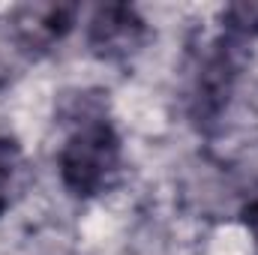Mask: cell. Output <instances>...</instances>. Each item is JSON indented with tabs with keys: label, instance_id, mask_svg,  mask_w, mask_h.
<instances>
[{
	"label": "cell",
	"instance_id": "1",
	"mask_svg": "<svg viewBox=\"0 0 258 255\" xmlns=\"http://www.w3.org/2000/svg\"><path fill=\"white\" fill-rule=\"evenodd\" d=\"M258 54V3H228L198 36L183 66V117L198 138H216Z\"/></svg>",
	"mask_w": 258,
	"mask_h": 255
},
{
	"label": "cell",
	"instance_id": "2",
	"mask_svg": "<svg viewBox=\"0 0 258 255\" xmlns=\"http://www.w3.org/2000/svg\"><path fill=\"white\" fill-rule=\"evenodd\" d=\"M105 96L96 87L75 90L63 93L57 108L63 141L54 165L63 192L75 201H96L114 192L126 174V141Z\"/></svg>",
	"mask_w": 258,
	"mask_h": 255
},
{
	"label": "cell",
	"instance_id": "3",
	"mask_svg": "<svg viewBox=\"0 0 258 255\" xmlns=\"http://www.w3.org/2000/svg\"><path fill=\"white\" fill-rule=\"evenodd\" d=\"M153 36V24L135 3H96L84 18V48L105 66L135 63Z\"/></svg>",
	"mask_w": 258,
	"mask_h": 255
},
{
	"label": "cell",
	"instance_id": "4",
	"mask_svg": "<svg viewBox=\"0 0 258 255\" xmlns=\"http://www.w3.org/2000/svg\"><path fill=\"white\" fill-rule=\"evenodd\" d=\"M81 15L84 9L78 3L57 0L12 6L3 21V42L12 48V54H21L24 60H42L72 36Z\"/></svg>",
	"mask_w": 258,
	"mask_h": 255
},
{
	"label": "cell",
	"instance_id": "5",
	"mask_svg": "<svg viewBox=\"0 0 258 255\" xmlns=\"http://www.w3.org/2000/svg\"><path fill=\"white\" fill-rule=\"evenodd\" d=\"M27 159L24 147L12 132H0V219L12 210L15 198L24 189Z\"/></svg>",
	"mask_w": 258,
	"mask_h": 255
},
{
	"label": "cell",
	"instance_id": "6",
	"mask_svg": "<svg viewBox=\"0 0 258 255\" xmlns=\"http://www.w3.org/2000/svg\"><path fill=\"white\" fill-rule=\"evenodd\" d=\"M237 216H240V225H243V231L249 234L252 249H255V255H258V183L252 186V189H246Z\"/></svg>",
	"mask_w": 258,
	"mask_h": 255
},
{
	"label": "cell",
	"instance_id": "7",
	"mask_svg": "<svg viewBox=\"0 0 258 255\" xmlns=\"http://www.w3.org/2000/svg\"><path fill=\"white\" fill-rule=\"evenodd\" d=\"M6 84H9V60L0 54V90H3Z\"/></svg>",
	"mask_w": 258,
	"mask_h": 255
}]
</instances>
